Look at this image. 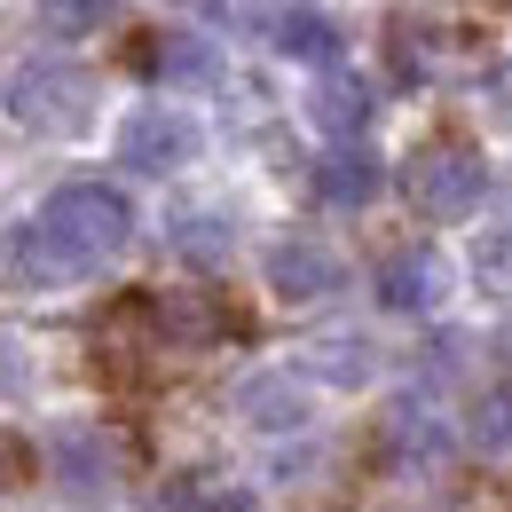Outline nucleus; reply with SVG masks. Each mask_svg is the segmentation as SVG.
Listing matches in <instances>:
<instances>
[{
    "instance_id": "obj_1",
    "label": "nucleus",
    "mask_w": 512,
    "mask_h": 512,
    "mask_svg": "<svg viewBox=\"0 0 512 512\" xmlns=\"http://www.w3.org/2000/svg\"><path fill=\"white\" fill-rule=\"evenodd\" d=\"M134 237V205L119 190H103V182H71L40 205V221H24V237H16V284H32V292H71L79 276H95L103 260H119Z\"/></svg>"
},
{
    "instance_id": "obj_2",
    "label": "nucleus",
    "mask_w": 512,
    "mask_h": 512,
    "mask_svg": "<svg viewBox=\"0 0 512 512\" xmlns=\"http://www.w3.org/2000/svg\"><path fill=\"white\" fill-rule=\"evenodd\" d=\"M481 197H489V158L465 150V142H442V150H426V158L410 166V205H418V221H465Z\"/></svg>"
},
{
    "instance_id": "obj_3",
    "label": "nucleus",
    "mask_w": 512,
    "mask_h": 512,
    "mask_svg": "<svg viewBox=\"0 0 512 512\" xmlns=\"http://www.w3.org/2000/svg\"><path fill=\"white\" fill-rule=\"evenodd\" d=\"M8 111H16L32 134H79L87 119H95V79H87L79 64H32L24 79H16Z\"/></svg>"
},
{
    "instance_id": "obj_4",
    "label": "nucleus",
    "mask_w": 512,
    "mask_h": 512,
    "mask_svg": "<svg viewBox=\"0 0 512 512\" xmlns=\"http://www.w3.org/2000/svg\"><path fill=\"white\" fill-rule=\"evenodd\" d=\"M119 158H127L134 174H182V166L197 158V119H190V111H174V103H150V111H134V119H127Z\"/></svg>"
},
{
    "instance_id": "obj_5",
    "label": "nucleus",
    "mask_w": 512,
    "mask_h": 512,
    "mask_svg": "<svg viewBox=\"0 0 512 512\" xmlns=\"http://www.w3.org/2000/svg\"><path fill=\"white\" fill-rule=\"evenodd\" d=\"M449 300V260L426 253V245H410V253H394L379 268V308H394V316H434Z\"/></svg>"
},
{
    "instance_id": "obj_6",
    "label": "nucleus",
    "mask_w": 512,
    "mask_h": 512,
    "mask_svg": "<svg viewBox=\"0 0 512 512\" xmlns=\"http://www.w3.org/2000/svg\"><path fill=\"white\" fill-rule=\"evenodd\" d=\"M237 418H253L260 434H300L308 426V379L300 371H253L237 386Z\"/></svg>"
},
{
    "instance_id": "obj_7",
    "label": "nucleus",
    "mask_w": 512,
    "mask_h": 512,
    "mask_svg": "<svg viewBox=\"0 0 512 512\" xmlns=\"http://www.w3.org/2000/svg\"><path fill=\"white\" fill-rule=\"evenodd\" d=\"M308 111H316V127L323 134H363L371 127V111H379V87L363 79V71H347V64H323V79H316V95H308Z\"/></svg>"
},
{
    "instance_id": "obj_8",
    "label": "nucleus",
    "mask_w": 512,
    "mask_h": 512,
    "mask_svg": "<svg viewBox=\"0 0 512 512\" xmlns=\"http://www.w3.org/2000/svg\"><path fill=\"white\" fill-rule=\"evenodd\" d=\"M268 292L276 300H323V292H339V260L308 237H276L268 245Z\"/></svg>"
},
{
    "instance_id": "obj_9",
    "label": "nucleus",
    "mask_w": 512,
    "mask_h": 512,
    "mask_svg": "<svg viewBox=\"0 0 512 512\" xmlns=\"http://www.w3.org/2000/svg\"><path fill=\"white\" fill-rule=\"evenodd\" d=\"M268 48L284 56V64H339V24L331 16H316V8H268Z\"/></svg>"
},
{
    "instance_id": "obj_10",
    "label": "nucleus",
    "mask_w": 512,
    "mask_h": 512,
    "mask_svg": "<svg viewBox=\"0 0 512 512\" xmlns=\"http://www.w3.org/2000/svg\"><path fill=\"white\" fill-rule=\"evenodd\" d=\"M316 190H323V205L355 213V205H371V197L386 190V166L371 158V150H363V142H355V134H347V142H339V150H331V158L316 166Z\"/></svg>"
},
{
    "instance_id": "obj_11",
    "label": "nucleus",
    "mask_w": 512,
    "mask_h": 512,
    "mask_svg": "<svg viewBox=\"0 0 512 512\" xmlns=\"http://www.w3.org/2000/svg\"><path fill=\"white\" fill-rule=\"evenodd\" d=\"M48 457L64 465V489H71V497H95V489L111 481V449H103L95 426H56V434H48Z\"/></svg>"
},
{
    "instance_id": "obj_12",
    "label": "nucleus",
    "mask_w": 512,
    "mask_h": 512,
    "mask_svg": "<svg viewBox=\"0 0 512 512\" xmlns=\"http://www.w3.org/2000/svg\"><path fill=\"white\" fill-rule=\"evenodd\" d=\"M371 347L363 339H316V347H300V379H323V386H371Z\"/></svg>"
},
{
    "instance_id": "obj_13",
    "label": "nucleus",
    "mask_w": 512,
    "mask_h": 512,
    "mask_svg": "<svg viewBox=\"0 0 512 512\" xmlns=\"http://www.w3.org/2000/svg\"><path fill=\"white\" fill-rule=\"evenodd\" d=\"M465 434L481 457H512V386H481L465 410Z\"/></svg>"
},
{
    "instance_id": "obj_14",
    "label": "nucleus",
    "mask_w": 512,
    "mask_h": 512,
    "mask_svg": "<svg viewBox=\"0 0 512 512\" xmlns=\"http://www.w3.org/2000/svg\"><path fill=\"white\" fill-rule=\"evenodd\" d=\"M394 457H402V465H410V457H418V465H442V457H449L442 418L418 410V402H402V410H394Z\"/></svg>"
},
{
    "instance_id": "obj_15",
    "label": "nucleus",
    "mask_w": 512,
    "mask_h": 512,
    "mask_svg": "<svg viewBox=\"0 0 512 512\" xmlns=\"http://www.w3.org/2000/svg\"><path fill=\"white\" fill-rule=\"evenodd\" d=\"M229 245H237V229H229L221 213H182V221H174V253H182V260H197V268L229 260Z\"/></svg>"
},
{
    "instance_id": "obj_16",
    "label": "nucleus",
    "mask_w": 512,
    "mask_h": 512,
    "mask_svg": "<svg viewBox=\"0 0 512 512\" xmlns=\"http://www.w3.org/2000/svg\"><path fill=\"white\" fill-rule=\"evenodd\" d=\"M158 323H166V339H213V331H221L213 308H197L182 292H158Z\"/></svg>"
},
{
    "instance_id": "obj_17",
    "label": "nucleus",
    "mask_w": 512,
    "mask_h": 512,
    "mask_svg": "<svg viewBox=\"0 0 512 512\" xmlns=\"http://www.w3.org/2000/svg\"><path fill=\"white\" fill-rule=\"evenodd\" d=\"M150 64L166 71V79H205V71H213V56H205V40H190V32H174L166 48H150Z\"/></svg>"
},
{
    "instance_id": "obj_18",
    "label": "nucleus",
    "mask_w": 512,
    "mask_h": 512,
    "mask_svg": "<svg viewBox=\"0 0 512 512\" xmlns=\"http://www.w3.org/2000/svg\"><path fill=\"white\" fill-rule=\"evenodd\" d=\"M473 284H481L489 300H512V237H489V245L473 253Z\"/></svg>"
},
{
    "instance_id": "obj_19",
    "label": "nucleus",
    "mask_w": 512,
    "mask_h": 512,
    "mask_svg": "<svg viewBox=\"0 0 512 512\" xmlns=\"http://www.w3.org/2000/svg\"><path fill=\"white\" fill-rule=\"evenodd\" d=\"M119 0H40V24L48 32H87V24H103Z\"/></svg>"
},
{
    "instance_id": "obj_20",
    "label": "nucleus",
    "mask_w": 512,
    "mask_h": 512,
    "mask_svg": "<svg viewBox=\"0 0 512 512\" xmlns=\"http://www.w3.org/2000/svg\"><path fill=\"white\" fill-rule=\"evenodd\" d=\"M0 481H8V442H0Z\"/></svg>"
}]
</instances>
